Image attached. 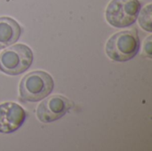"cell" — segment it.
Wrapping results in <instances>:
<instances>
[{
    "label": "cell",
    "mask_w": 152,
    "mask_h": 151,
    "mask_svg": "<svg viewBox=\"0 0 152 151\" xmlns=\"http://www.w3.org/2000/svg\"><path fill=\"white\" fill-rule=\"evenodd\" d=\"M73 103L61 95H53L42 101L37 109V117L43 123L61 118L72 108Z\"/></svg>",
    "instance_id": "5b68a950"
},
{
    "label": "cell",
    "mask_w": 152,
    "mask_h": 151,
    "mask_svg": "<svg viewBox=\"0 0 152 151\" xmlns=\"http://www.w3.org/2000/svg\"><path fill=\"white\" fill-rule=\"evenodd\" d=\"M53 77L46 72L37 70L27 74L20 83V94L22 101L36 102L47 97L53 90Z\"/></svg>",
    "instance_id": "7a4b0ae2"
},
{
    "label": "cell",
    "mask_w": 152,
    "mask_h": 151,
    "mask_svg": "<svg viewBox=\"0 0 152 151\" xmlns=\"http://www.w3.org/2000/svg\"><path fill=\"white\" fill-rule=\"evenodd\" d=\"M32 61L31 49L26 44H17L0 54V70L10 76H17L29 69Z\"/></svg>",
    "instance_id": "3957f363"
},
{
    "label": "cell",
    "mask_w": 152,
    "mask_h": 151,
    "mask_svg": "<svg viewBox=\"0 0 152 151\" xmlns=\"http://www.w3.org/2000/svg\"><path fill=\"white\" fill-rule=\"evenodd\" d=\"M139 22L141 27L151 32V4H148L141 12Z\"/></svg>",
    "instance_id": "ba28073f"
},
{
    "label": "cell",
    "mask_w": 152,
    "mask_h": 151,
    "mask_svg": "<svg viewBox=\"0 0 152 151\" xmlns=\"http://www.w3.org/2000/svg\"><path fill=\"white\" fill-rule=\"evenodd\" d=\"M21 34L20 24L10 17H0V49L17 42Z\"/></svg>",
    "instance_id": "52a82bcc"
},
{
    "label": "cell",
    "mask_w": 152,
    "mask_h": 151,
    "mask_svg": "<svg viewBox=\"0 0 152 151\" xmlns=\"http://www.w3.org/2000/svg\"><path fill=\"white\" fill-rule=\"evenodd\" d=\"M140 49V40L137 32L125 30L114 34L106 44L107 55L115 61L124 62L133 59Z\"/></svg>",
    "instance_id": "6da1fadb"
},
{
    "label": "cell",
    "mask_w": 152,
    "mask_h": 151,
    "mask_svg": "<svg viewBox=\"0 0 152 151\" xmlns=\"http://www.w3.org/2000/svg\"><path fill=\"white\" fill-rule=\"evenodd\" d=\"M140 10L139 0H112L106 9V20L115 28H126L136 21Z\"/></svg>",
    "instance_id": "277c9868"
},
{
    "label": "cell",
    "mask_w": 152,
    "mask_h": 151,
    "mask_svg": "<svg viewBox=\"0 0 152 151\" xmlns=\"http://www.w3.org/2000/svg\"><path fill=\"white\" fill-rule=\"evenodd\" d=\"M26 119L25 110L14 102L0 104V133H11L19 129Z\"/></svg>",
    "instance_id": "8992f818"
},
{
    "label": "cell",
    "mask_w": 152,
    "mask_h": 151,
    "mask_svg": "<svg viewBox=\"0 0 152 151\" xmlns=\"http://www.w3.org/2000/svg\"><path fill=\"white\" fill-rule=\"evenodd\" d=\"M151 36H149L147 39V42L144 44V52L146 53V54L150 58H151Z\"/></svg>",
    "instance_id": "9c48e42d"
}]
</instances>
